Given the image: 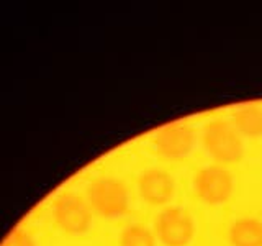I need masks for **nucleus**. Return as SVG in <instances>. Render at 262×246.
<instances>
[{
    "label": "nucleus",
    "instance_id": "obj_6",
    "mask_svg": "<svg viewBox=\"0 0 262 246\" xmlns=\"http://www.w3.org/2000/svg\"><path fill=\"white\" fill-rule=\"evenodd\" d=\"M193 141V130L184 123L176 121L159 130L158 136H156V148H158L159 154L170 159H177L184 158L192 151Z\"/></svg>",
    "mask_w": 262,
    "mask_h": 246
},
{
    "label": "nucleus",
    "instance_id": "obj_8",
    "mask_svg": "<svg viewBox=\"0 0 262 246\" xmlns=\"http://www.w3.org/2000/svg\"><path fill=\"white\" fill-rule=\"evenodd\" d=\"M233 246H262V221L257 218H239L229 228Z\"/></svg>",
    "mask_w": 262,
    "mask_h": 246
},
{
    "label": "nucleus",
    "instance_id": "obj_1",
    "mask_svg": "<svg viewBox=\"0 0 262 246\" xmlns=\"http://www.w3.org/2000/svg\"><path fill=\"white\" fill-rule=\"evenodd\" d=\"M85 199L90 209L103 218L121 217L129 209L128 189L117 177H98L92 180L87 187Z\"/></svg>",
    "mask_w": 262,
    "mask_h": 246
},
{
    "label": "nucleus",
    "instance_id": "obj_2",
    "mask_svg": "<svg viewBox=\"0 0 262 246\" xmlns=\"http://www.w3.org/2000/svg\"><path fill=\"white\" fill-rule=\"evenodd\" d=\"M202 141L213 159L221 164H233L243 158L239 131L226 120H211L203 128Z\"/></svg>",
    "mask_w": 262,
    "mask_h": 246
},
{
    "label": "nucleus",
    "instance_id": "obj_3",
    "mask_svg": "<svg viewBox=\"0 0 262 246\" xmlns=\"http://www.w3.org/2000/svg\"><path fill=\"white\" fill-rule=\"evenodd\" d=\"M53 220L61 232L68 235L87 233L94 221V210L87 199L74 192H62L53 203Z\"/></svg>",
    "mask_w": 262,
    "mask_h": 246
},
{
    "label": "nucleus",
    "instance_id": "obj_9",
    "mask_svg": "<svg viewBox=\"0 0 262 246\" xmlns=\"http://www.w3.org/2000/svg\"><path fill=\"white\" fill-rule=\"evenodd\" d=\"M233 125L239 135L257 138L262 135V109L257 105H241L233 113Z\"/></svg>",
    "mask_w": 262,
    "mask_h": 246
},
{
    "label": "nucleus",
    "instance_id": "obj_5",
    "mask_svg": "<svg viewBox=\"0 0 262 246\" xmlns=\"http://www.w3.org/2000/svg\"><path fill=\"white\" fill-rule=\"evenodd\" d=\"M195 194L208 205H221L233 194L234 180L226 168L213 164L196 171L193 179Z\"/></svg>",
    "mask_w": 262,
    "mask_h": 246
},
{
    "label": "nucleus",
    "instance_id": "obj_10",
    "mask_svg": "<svg viewBox=\"0 0 262 246\" xmlns=\"http://www.w3.org/2000/svg\"><path fill=\"white\" fill-rule=\"evenodd\" d=\"M120 246H156V238L144 225H129L120 235Z\"/></svg>",
    "mask_w": 262,
    "mask_h": 246
},
{
    "label": "nucleus",
    "instance_id": "obj_4",
    "mask_svg": "<svg viewBox=\"0 0 262 246\" xmlns=\"http://www.w3.org/2000/svg\"><path fill=\"white\" fill-rule=\"evenodd\" d=\"M154 230L164 246H187L193 238L195 225L187 210L167 207L156 217Z\"/></svg>",
    "mask_w": 262,
    "mask_h": 246
},
{
    "label": "nucleus",
    "instance_id": "obj_11",
    "mask_svg": "<svg viewBox=\"0 0 262 246\" xmlns=\"http://www.w3.org/2000/svg\"><path fill=\"white\" fill-rule=\"evenodd\" d=\"M0 246H38L35 236H33L28 230L25 228H16L8 235L4 243Z\"/></svg>",
    "mask_w": 262,
    "mask_h": 246
},
{
    "label": "nucleus",
    "instance_id": "obj_7",
    "mask_svg": "<svg viewBox=\"0 0 262 246\" xmlns=\"http://www.w3.org/2000/svg\"><path fill=\"white\" fill-rule=\"evenodd\" d=\"M138 189L143 200L151 205H166L176 192L174 179L162 169H147L138 180Z\"/></svg>",
    "mask_w": 262,
    "mask_h": 246
}]
</instances>
